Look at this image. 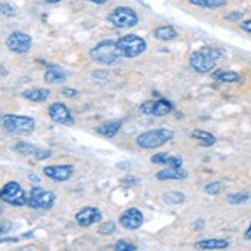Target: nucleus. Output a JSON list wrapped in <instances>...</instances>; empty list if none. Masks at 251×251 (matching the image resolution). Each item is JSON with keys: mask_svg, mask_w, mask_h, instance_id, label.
<instances>
[{"mask_svg": "<svg viewBox=\"0 0 251 251\" xmlns=\"http://www.w3.org/2000/svg\"><path fill=\"white\" fill-rule=\"evenodd\" d=\"M229 246L228 240H220V238H213V240H201L194 245L196 250H225Z\"/></svg>", "mask_w": 251, "mask_h": 251, "instance_id": "19", "label": "nucleus"}, {"mask_svg": "<svg viewBox=\"0 0 251 251\" xmlns=\"http://www.w3.org/2000/svg\"><path fill=\"white\" fill-rule=\"evenodd\" d=\"M107 20L117 29H131L139 24L136 10L131 7H116L111 14L107 15Z\"/></svg>", "mask_w": 251, "mask_h": 251, "instance_id": "6", "label": "nucleus"}, {"mask_svg": "<svg viewBox=\"0 0 251 251\" xmlns=\"http://www.w3.org/2000/svg\"><path fill=\"white\" fill-rule=\"evenodd\" d=\"M136 177H126V179H123V184L124 186H131V184H136Z\"/></svg>", "mask_w": 251, "mask_h": 251, "instance_id": "34", "label": "nucleus"}, {"mask_svg": "<svg viewBox=\"0 0 251 251\" xmlns=\"http://www.w3.org/2000/svg\"><path fill=\"white\" fill-rule=\"evenodd\" d=\"M100 221H102V213L96 206H86V208H82L80 211L75 213V223L79 226H82V228H89V226Z\"/></svg>", "mask_w": 251, "mask_h": 251, "instance_id": "12", "label": "nucleus"}, {"mask_svg": "<svg viewBox=\"0 0 251 251\" xmlns=\"http://www.w3.org/2000/svg\"><path fill=\"white\" fill-rule=\"evenodd\" d=\"M186 177H188V173H186L183 168H171V166H168L166 169H161V171L156 173V179L157 181L186 179Z\"/></svg>", "mask_w": 251, "mask_h": 251, "instance_id": "16", "label": "nucleus"}, {"mask_svg": "<svg viewBox=\"0 0 251 251\" xmlns=\"http://www.w3.org/2000/svg\"><path fill=\"white\" fill-rule=\"evenodd\" d=\"M47 2H50V3H59L60 0H47Z\"/></svg>", "mask_w": 251, "mask_h": 251, "instance_id": "40", "label": "nucleus"}, {"mask_svg": "<svg viewBox=\"0 0 251 251\" xmlns=\"http://www.w3.org/2000/svg\"><path fill=\"white\" fill-rule=\"evenodd\" d=\"M60 94L66 97H75L77 96V91H74V89H71V87H64V89H60Z\"/></svg>", "mask_w": 251, "mask_h": 251, "instance_id": "32", "label": "nucleus"}, {"mask_svg": "<svg viewBox=\"0 0 251 251\" xmlns=\"http://www.w3.org/2000/svg\"><path fill=\"white\" fill-rule=\"evenodd\" d=\"M116 231V223L114 221H104L99 226V233L100 234H112Z\"/></svg>", "mask_w": 251, "mask_h": 251, "instance_id": "28", "label": "nucleus"}, {"mask_svg": "<svg viewBox=\"0 0 251 251\" xmlns=\"http://www.w3.org/2000/svg\"><path fill=\"white\" fill-rule=\"evenodd\" d=\"M251 200V193L250 191H240V193H231L226 196V201L229 204H243L246 201Z\"/></svg>", "mask_w": 251, "mask_h": 251, "instance_id": "25", "label": "nucleus"}, {"mask_svg": "<svg viewBox=\"0 0 251 251\" xmlns=\"http://www.w3.org/2000/svg\"><path fill=\"white\" fill-rule=\"evenodd\" d=\"M163 200H164V203H168V204H181L186 200V196H184V193H181V191H168V193H164Z\"/></svg>", "mask_w": 251, "mask_h": 251, "instance_id": "27", "label": "nucleus"}, {"mask_svg": "<svg viewBox=\"0 0 251 251\" xmlns=\"http://www.w3.org/2000/svg\"><path fill=\"white\" fill-rule=\"evenodd\" d=\"M221 191V183L220 181H214V183H209L204 186V193L206 194H211V196H216Z\"/></svg>", "mask_w": 251, "mask_h": 251, "instance_id": "29", "label": "nucleus"}, {"mask_svg": "<svg viewBox=\"0 0 251 251\" xmlns=\"http://www.w3.org/2000/svg\"><path fill=\"white\" fill-rule=\"evenodd\" d=\"M174 137V132L171 129L166 127H157L151 129V131H146L143 134L136 137V144L143 149H157L161 146L168 144Z\"/></svg>", "mask_w": 251, "mask_h": 251, "instance_id": "3", "label": "nucleus"}, {"mask_svg": "<svg viewBox=\"0 0 251 251\" xmlns=\"http://www.w3.org/2000/svg\"><path fill=\"white\" fill-rule=\"evenodd\" d=\"M55 203V194L42 188H32L27 206L32 209H50Z\"/></svg>", "mask_w": 251, "mask_h": 251, "instance_id": "8", "label": "nucleus"}, {"mask_svg": "<svg viewBox=\"0 0 251 251\" xmlns=\"http://www.w3.org/2000/svg\"><path fill=\"white\" fill-rule=\"evenodd\" d=\"M117 47L121 49V52H123L126 59H134L143 55L148 50V42L143 37H139V35L129 34L117 39Z\"/></svg>", "mask_w": 251, "mask_h": 251, "instance_id": "4", "label": "nucleus"}, {"mask_svg": "<svg viewBox=\"0 0 251 251\" xmlns=\"http://www.w3.org/2000/svg\"><path fill=\"white\" fill-rule=\"evenodd\" d=\"M49 116L54 123L64 124V126H71L74 124V116H72L71 109H69L64 102H54L49 109Z\"/></svg>", "mask_w": 251, "mask_h": 251, "instance_id": "13", "label": "nucleus"}, {"mask_svg": "<svg viewBox=\"0 0 251 251\" xmlns=\"http://www.w3.org/2000/svg\"><path fill=\"white\" fill-rule=\"evenodd\" d=\"M0 200L12 206H27L29 194L24 191V188L17 181H9V183L0 189Z\"/></svg>", "mask_w": 251, "mask_h": 251, "instance_id": "7", "label": "nucleus"}, {"mask_svg": "<svg viewBox=\"0 0 251 251\" xmlns=\"http://www.w3.org/2000/svg\"><path fill=\"white\" fill-rule=\"evenodd\" d=\"M151 163L171 166V168H183V159L179 156L169 154V152H157V154L151 157Z\"/></svg>", "mask_w": 251, "mask_h": 251, "instance_id": "17", "label": "nucleus"}, {"mask_svg": "<svg viewBox=\"0 0 251 251\" xmlns=\"http://www.w3.org/2000/svg\"><path fill=\"white\" fill-rule=\"evenodd\" d=\"M29 179H30V181H34V183H39V176H35V174H30Z\"/></svg>", "mask_w": 251, "mask_h": 251, "instance_id": "39", "label": "nucleus"}, {"mask_svg": "<svg viewBox=\"0 0 251 251\" xmlns=\"http://www.w3.org/2000/svg\"><path fill=\"white\" fill-rule=\"evenodd\" d=\"M116 250H119V251H134V250H137V246L132 245V243H129V241L121 240V241L116 243Z\"/></svg>", "mask_w": 251, "mask_h": 251, "instance_id": "31", "label": "nucleus"}, {"mask_svg": "<svg viewBox=\"0 0 251 251\" xmlns=\"http://www.w3.org/2000/svg\"><path fill=\"white\" fill-rule=\"evenodd\" d=\"M24 97L27 100H32V102H42V100L50 97V89H42V87L29 89V91L24 92Z\"/></svg>", "mask_w": 251, "mask_h": 251, "instance_id": "21", "label": "nucleus"}, {"mask_svg": "<svg viewBox=\"0 0 251 251\" xmlns=\"http://www.w3.org/2000/svg\"><path fill=\"white\" fill-rule=\"evenodd\" d=\"M10 228V225H5V226H0V234H3V233H5L7 231V229H9Z\"/></svg>", "mask_w": 251, "mask_h": 251, "instance_id": "37", "label": "nucleus"}, {"mask_svg": "<svg viewBox=\"0 0 251 251\" xmlns=\"http://www.w3.org/2000/svg\"><path fill=\"white\" fill-rule=\"evenodd\" d=\"M191 137L196 139L201 146H204V148H211V146L216 144V136H213L211 132H208V131H201V129L193 131Z\"/></svg>", "mask_w": 251, "mask_h": 251, "instance_id": "22", "label": "nucleus"}, {"mask_svg": "<svg viewBox=\"0 0 251 251\" xmlns=\"http://www.w3.org/2000/svg\"><path fill=\"white\" fill-rule=\"evenodd\" d=\"M241 19V12H234V14L228 15V20H240Z\"/></svg>", "mask_w": 251, "mask_h": 251, "instance_id": "35", "label": "nucleus"}, {"mask_svg": "<svg viewBox=\"0 0 251 251\" xmlns=\"http://www.w3.org/2000/svg\"><path fill=\"white\" fill-rule=\"evenodd\" d=\"M223 50L216 47H201L191 52L189 55V66L200 74H208L216 67V60L223 57Z\"/></svg>", "mask_w": 251, "mask_h": 251, "instance_id": "1", "label": "nucleus"}, {"mask_svg": "<svg viewBox=\"0 0 251 251\" xmlns=\"http://www.w3.org/2000/svg\"><path fill=\"white\" fill-rule=\"evenodd\" d=\"M189 3L196 7H201V9L216 10L226 5V0H189Z\"/></svg>", "mask_w": 251, "mask_h": 251, "instance_id": "24", "label": "nucleus"}, {"mask_svg": "<svg viewBox=\"0 0 251 251\" xmlns=\"http://www.w3.org/2000/svg\"><path fill=\"white\" fill-rule=\"evenodd\" d=\"M119 225L123 226L124 229H129V231L139 229L141 226L144 225V214L141 209H137V208H129L121 214Z\"/></svg>", "mask_w": 251, "mask_h": 251, "instance_id": "11", "label": "nucleus"}, {"mask_svg": "<svg viewBox=\"0 0 251 251\" xmlns=\"http://www.w3.org/2000/svg\"><path fill=\"white\" fill-rule=\"evenodd\" d=\"M240 27L245 32H248V34H251V19H246V20H241L240 22Z\"/></svg>", "mask_w": 251, "mask_h": 251, "instance_id": "33", "label": "nucleus"}, {"mask_svg": "<svg viewBox=\"0 0 251 251\" xmlns=\"http://www.w3.org/2000/svg\"><path fill=\"white\" fill-rule=\"evenodd\" d=\"M123 57V52L117 47V40H104L91 49V59L102 66H112Z\"/></svg>", "mask_w": 251, "mask_h": 251, "instance_id": "2", "label": "nucleus"}, {"mask_svg": "<svg viewBox=\"0 0 251 251\" xmlns=\"http://www.w3.org/2000/svg\"><path fill=\"white\" fill-rule=\"evenodd\" d=\"M214 77L221 82H238L240 80V74L233 71H216L214 72Z\"/></svg>", "mask_w": 251, "mask_h": 251, "instance_id": "26", "label": "nucleus"}, {"mask_svg": "<svg viewBox=\"0 0 251 251\" xmlns=\"http://www.w3.org/2000/svg\"><path fill=\"white\" fill-rule=\"evenodd\" d=\"M87 2H92V3H99V5H102V3H106L107 0H87Z\"/></svg>", "mask_w": 251, "mask_h": 251, "instance_id": "38", "label": "nucleus"}, {"mask_svg": "<svg viewBox=\"0 0 251 251\" xmlns=\"http://www.w3.org/2000/svg\"><path fill=\"white\" fill-rule=\"evenodd\" d=\"M14 149L19 152V154L30 156V157H34V159H37V161H44V159H47V157L52 156V152L49 151V149L37 148V146H34L30 143H25V141H19V143L15 144Z\"/></svg>", "mask_w": 251, "mask_h": 251, "instance_id": "14", "label": "nucleus"}, {"mask_svg": "<svg viewBox=\"0 0 251 251\" xmlns=\"http://www.w3.org/2000/svg\"><path fill=\"white\" fill-rule=\"evenodd\" d=\"M121 127H123V121H109V123L100 124L96 131H97V134H100L104 137H114L119 134Z\"/></svg>", "mask_w": 251, "mask_h": 251, "instance_id": "18", "label": "nucleus"}, {"mask_svg": "<svg viewBox=\"0 0 251 251\" xmlns=\"http://www.w3.org/2000/svg\"><path fill=\"white\" fill-rule=\"evenodd\" d=\"M44 79H46V82H49V84H62V82H66L67 75H66V72H64L60 67L52 66V67H49L47 71H46V75H44Z\"/></svg>", "mask_w": 251, "mask_h": 251, "instance_id": "20", "label": "nucleus"}, {"mask_svg": "<svg viewBox=\"0 0 251 251\" xmlns=\"http://www.w3.org/2000/svg\"><path fill=\"white\" fill-rule=\"evenodd\" d=\"M245 240H246V241H251V223H250L248 229L245 231Z\"/></svg>", "mask_w": 251, "mask_h": 251, "instance_id": "36", "label": "nucleus"}, {"mask_svg": "<svg viewBox=\"0 0 251 251\" xmlns=\"http://www.w3.org/2000/svg\"><path fill=\"white\" fill-rule=\"evenodd\" d=\"M72 173H74V166L72 164H55L44 168V174L47 177H50L52 181H57V183L67 181L72 176Z\"/></svg>", "mask_w": 251, "mask_h": 251, "instance_id": "15", "label": "nucleus"}, {"mask_svg": "<svg viewBox=\"0 0 251 251\" xmlns=\"http://www.w3.org/2000/svg\"><path fill=\"white\" fill-rule=\"evenodd\" d=\"M5 46L9 50L15 52V54H25L32 47V37L29 34H25V32H12L5 40Z\"/></svg>", "mask_w": 251, "mask_h": 251, "instance_id": "9", "label": "nucleus"}, {"mask_svg": "<svg viewBox=\"0 0 251 251\" xmlns=\"http://www.w3.org/2000/svg\"><path fill=\"white\" fill-rule=\"evenodd\" d=\"M154 37L157 40H163V42H168V40H174L177 37V30L174 29L173 25H161L154 30Z\"/></svg>", "mask_w": 251, "mask_h": 251, "instance_id": "23", "label": "nucleus"}, {"mask_svg": "<svg viewBox=\"0 0 251 251\" xmlns=\"http://www.w3.org/2000/svg\"><path fill=\"white\" fill-rule=\"evenodd\" d=\"M15 14H17V10H15V7H14V5H10V3H0V15L14 17Z\"/></svg>", "mask_w": 251, "mask_h": 251, "instance_id": "30", "label": "nucleus"}, {"mask_svg": "<svg viewBox=\"0 0 251 251\" xmlns=\"http://www.w3.org/2000/svg\"><path fill=\"white\" fill-rule=\"evenodd\" d=\"M173 104L169 100L159 99V100H148V102H143L139 106V111L143 112L144 116H152V117H163L168 116L169 112H173Z\"/></svg>", "mask_w": 251, "mask_h": 251, "instance_id": "10", "label": "nucleus"}, {"mask_svg": "<svg viewBox=\"0 0 251 251\" xmlns=\"http://www.w3.org/2000/svg\"><path fill=\"white\" fill-rule=\"evenodd\" d=\"M2 126L10 134H30L35 129V121L29 116L5 114L2 117Z\"/></svg>", "mask_w": 251, "mask_h": 251, "instance_id": "5", "label": "nucleus"}]
</instances>
